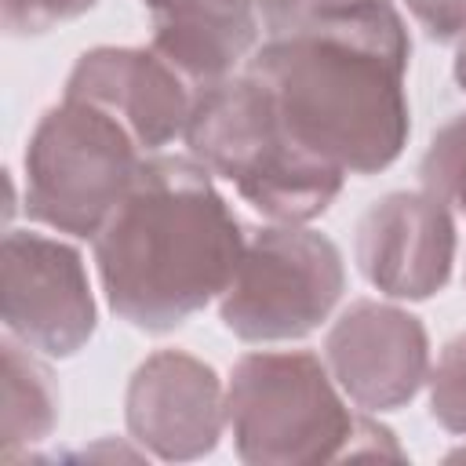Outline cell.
Instances as JSON below:
<instances>
[{
	"label": "cell",
	"mask_w": 466,
	"mask_h": 466,
	"mask_svg": "<svg viewBox=\"0 0 466 466\" xmlns=\"http://www.w3.org/2000/svg\"><path fill=\"white\" fill-rule=\"evenodd\" d=\"M353 255L379 295L422 302L448 284L455 266L451 211L430 189L386 193L360 215Z\"/></svg>",
	"instance_id": "cell-9"
},
{
	"label": "cell",
	"mask_w": 466,
	"mask_h": 466,
	"mask_svg": "<svg viewBox=\"0 0 466 466\" xmlns=\"http://www.w3.org/2000/svg\"><path fill=\"white\" fill-rule=\"evenodd\" d=\"M182 142L269 222H313L346 182L342 167L284 127L273 95L248 69L197 87Z\"/></svg>",
	"instance_id": "cell-3"
},
{
	"label": "cell",
	"mask_w": 466,
	"mask_h": 466,
	"mask_svg": "<svg viewBox=\"0 0 466 466\" xmlns=\"http://www.w3.org/2000/svg\"><path fill=\"white\" fill-rule=\"evenodd\" d=\"M124 415L131 437L157 459H200L226 430V386L200 357L157 350L135 368Z\"/></svg>",
	"instance_id": "cell-10"
},
{
	"label": "cell",
	"mask_w": 466,
	"mask_h": 466,
	"mask_svg": "<svg viewBox=\"0 0 466 466\" xmlns=\"http://www.w3.org/2000/svg\"><path fill=\"white\" fill-rule=\"evenodd\" d=\"M295 4H299V15H302V11H306L309 4H317V0H295Z\"/></svg>",
	"instance_id": "cell-19"
},
{
	"label": "cell",
	"mask_w": 466,
	"mask_h": 466,
	"mask_svg": "<svg viewBox=\"0 0 466 466\" xmlns=\"http://www.w3.org/2000/svg\"><path fill=\"white\" fill-rule=\"evenodd\" d=\"M419 178H422V189L466 211V113L448 120L430 138L422 164H419Z\"/></svg>",
	"instance_id": "cell-14"
},
{
	"label": "cell",
	"mask_w": 466,
	"mask_h": 466,
	"mask_svg": "<svg viewBox=\"0 0 466 466\" xmlns=\"http://www.w3.org/2000/svg\"><path fill=\"white\" fill-rule=\"evenodd\" d=\"M98 0H4V29L11 36L47 33L69 18H80Z\"/></svg>",
	"instance_id": "cell-16"
},
{
	"label": "cell",
	"mask_w": 466,
	"mask_h": 466,
	"mask_svg": "<svg viewBox=\"0 0 466 466\" xmlns=\"http://www.w3.org/2000/svg\"><path fill=\"white\" fill-rule=\"evenodd\" d=\"M455 80H459V87L466 91V44H462L459 55H455Z\"/></svg>",
	"instance_id": "cell-18"
},
{
	"label": "cell",
	"mask_w": 466,
	"mask_h": 466,
	"mask_svg": "<svg viewBox=\"0 0 466 466\" xmlns=\"http://www.w3.org/2000/svg\"><path fill=\"white\" fill-rule=\"evenodd\" d=\"M408 15L437 44H466V0H404Z\"/></svg>",
	"instance_id": "cell-17"
},
{
	"label": "cell",
	"mask_w": 466,
	"mask_h": 466,
	"mask_svg": "<svg viewBox=\"0 0 466 466\" xmlns=\"http://www.w3.org/2000/svg\"><path fill=\"white\" fill-rule=\"evenodd\" d=\"M58 422V386L36 350L4 339V455L15 459L22 444L47 441Z\"/></svg>",
	"instance_id": "cell-13"
},
{
	"label": "cell",
	"mask_w": 466,
	"mask_h": 466,
	"mask_svg": "<svg viewBox=\"0 0 466 466\" xmlns=\"http://www.w3.org/2000/svg\"><path fill=\"white\" fill-rule=\"evenodd\" d=\"M0 273V313L11 339L44 357H73L87 346L98 309L76 248L47 233L7 229Z\"/></svg>",
	"instance_id": "cell-7"
},
{
	"label": "cell",
	"mask_w": 466,
	"mask_h": 466,
	"mask_svg": "<svg viewBox=\"0 0 466 466\" xmlns=\"http://www.w3.org/2000/svg\"><path fill=\"white\" fill-rule=\"evenodd\" d=\"M357 419L328 364L309 350L244 353L226 382V426L251 466L346 459Z\"/></svg>",
	"instance_id": "cell-4"
},
{
	"label": "cell",
	"mask_w": 466,
	"mask_h": 466,
	"mask_svg": "<svg viewBox=\"0 0 466 466\" xmlns=\"http://www.w3.org/2000/svg\"><path fill=\"white\" fill-rule=\"evenodd\" d=\"M411 36L390 0H317L266 33L244 69L284 127L346 175L390 167L411 135Z\"/></svg>",
	"instance_id": "cell-1"
},
{
	"label": "cell",
	"mask_w": 466,
	"mask_h": 466,
	"mask_svg": "<svg viewBox=\"0 0 466 466\" xmlns=\"http://www.w3.org/2000/svg\"><path fill=\"white\" fill-rule=\"evenodd\" d=\"M324 364L357 408L397 411L430 379V335L415 313L360 299L331 324Z\"/></svg>",
	"instance_id": "cell-8"
},
{
	"label": "cell",
	"mask_w": 466,
	"mask_h": 466,
	"mask_svg": "<svg viewBox=\"0 0 466 466\" xmlns=\"http://www.w3.org/2000/svg\"><path fill=\"white\" fill-rule=\"evenodd\" d=\"M66 95L113 113L146 153H160L186 135L197 98L189 80L153 47L84 51L66 80Z\"/></svg>",
	"instance_id": "cell-11"
},
{
	"label": "cell",
	"mask_w": 466,
	"mask_h": 466,
	"mask_svg": "<svg viewBox=\"0 0 466 466\" xmlns=\"http://www.w3.org/2000/svg\"><path fill=\"white\" fill-rule=\"evenodd\" d=\"M142 160V146L113 113L66 95L29 138L25 211L58 233L95 237Z\"/></svg>",
	"instance_id": "cell-5"
},
{
	"label": "cell",
	"mask_w": 466,
	"mask_h": 466,
	"mask_svg": "<svg viewBox=\"0 0 466 466\" xmlns=\"http://www.w3.org/2000/svg\"><path fill=\"white\" fill-rule=\"evenodd\" d=\"M146 7L153 51L197 87L233 76L258 47V36L284 29L299 15L295 0H146Z\"/></svg>",
	"instance_id": "cell-12"
},
{
	"label": "cell",
	"mask_w": 466,
	"mask_h": 466,
	"mask_svg": "<svg viewBox=\"0 0 466 466\" xmlns=\"http://www.w3.org/2000/svg\"><path fill=\"white\" fill-rule=\"evenodd\" d=\"M426 382H430V415L448 433H466V331L441 350Z\"/></svg>",
	"instance_id": "cell-15"
},
{
	"label": "cell",
	"mask_w": 466,
	"mask_h": 466,
	"mask_svg": "<svg viewBox=\"0 0 466 466\" xmlns=\"http://www.w3.org/2000/svg\"><path fill=\"white\" fill-rule=\"evenodd\" d=\"M342 291L346 266L335 240L306 222H273L248 237L218 317L244 342H291L317 331Z\"/></svg>",
	"instance_id": "cell-6"
},
{
	"label": "cell",
	"mask_w": 466,
	"mask_h": 466,
	"mask_svg": "<svg viewBox=\"0 0 466 466\" xmlns=\"http://www.w3.org/2000/svg\"><path fill=\"white\" fill-rule=\"evenodd\" d=\"M91 240L109 309L153 335L222 299L248 244L193 153H149Z\"/></svg>",
	"instance_id": "cell-2"
}]
</instances>
